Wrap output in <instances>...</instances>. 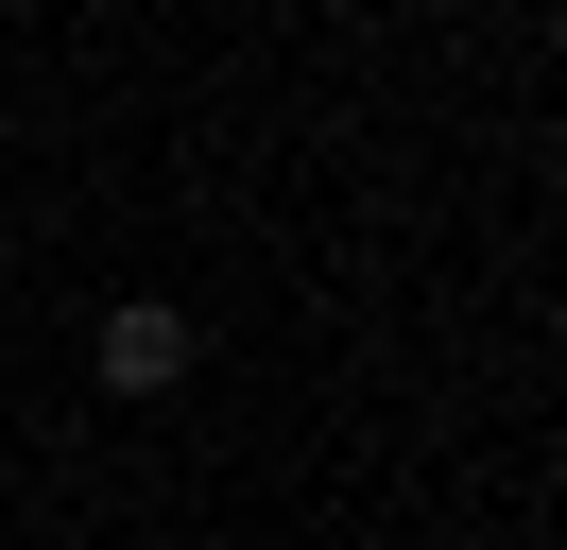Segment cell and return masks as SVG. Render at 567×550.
Wrapping results in <instances>:
<instances>
[{"label": "cell", "instance_id": "obj_1", "mask_svg": "<svg viewBox=\"0 0 567 550\" xmlns=\"http://www.w3.org/2000/svg\"><path fill=\"white\" fill-rule=\"evenodd\" d=\"M86 361H104V396H173V378H189V309L173 293H121Z\"/></svg>", "mask_w": 567, "mask_h": 550}]
</instances>
